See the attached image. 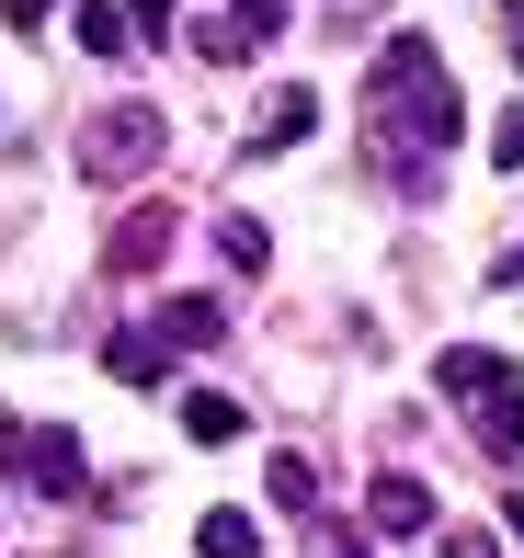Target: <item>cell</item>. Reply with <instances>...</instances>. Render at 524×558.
<instances>
[{"instance_id": "6da1fadb", "label": "cell", "mask_w": 524, "mask_h": 558, "mask_svg": "<svg viewBox=\"0 0 524 558\" xmlns=\"http://www.w3.org/2000/svg\"><path fill=\"white\" fill-rule=\"evenodd\" d=\"M434 388L456 399L467 422H479V445H490V456H524V365H513V353H490V342H456V353L434 365Z\"/></svg>"}, {"instance_id": "7a4b0ae2", "label": "cell", "mask_w": 524, "mask_h": 558, "mask_svg": "<svg viewBox=\"0 0 524 558\" xmlns=\"http://www.w3.org/2000/svg\"><path fill=\"white\" fill-rule=\"evenodd\" d=\"M388 114L411 125V137H434V148L467 125V114H456V81H444V58H434L422 35H399L388 58H377V125H388Z\"/></svg>"}, {"instance_id": "3957f363", "label": "cell", "mask_w": 524, "mask_h": 558, "mask_svg": "<svg viewBox=\"0 0 524 558\" xmlns=\"http://www.w3.org/2000/svg\"><path fill=\"white\" fill-rule=\"evenodd\" d=\"M0 468H12L35 501H81V490H92L81 434H58V422H0Z\"/></svg>"}, {"instance_id": "277c9868", "label": "cell", "mask_w": 524, "mask_h": 558, "mask_svg": "<svg viewBox=\"0 0 524 558\" xmlns=\"http://www.w3.org/2000/svg\"><path fill=\"white\" fill-rule=\"evenodd\" d=\"M148 160H160V114L148 104H103L81 125V171L92 183H126V171H148Z\"/></svg>"}, {"instance_id": "5b68a950", "label": "cell", "mask_w": 524, "mask_h": 558, "mask_svg": "<svg viewBox=\"0 0 524 558\" xmlns=\"http://www.w3.org/2000/svg\"><path fill=\"white\" fill-rule=\"evenodd\" d=\"M365 513H377V536H422V524H434V490H422L411 468H377V490H365Z\"/></svg>"}, {"instance_id": "8992f818", "label": "cell", "mask_w": 524, "mask_h": 558, "mask_svg": "<svg viewBox=\"0 0 524 558\" xmlns=\"http://www.w3.org/2000/svg\"><path fill=\"white\" fill-rule=\"evenodd\" d=\"M171 422H183L194 445H240V422H252V411H240L229 388H183V399H171Z\"/></svg>"}, {"instance_id": "52a82bcc", "label": "cell", "mask_w": 524, "mask_h": 558, "mask_svg": "<svg viewBox=\"0 0 524 558\" xmlns=\"http://www.w3.org/2000/svg\"><path fill=\"white\" fill-rule=\"evenodd\" d=\"M171 228H183L171 206H137L126 228H114V274H148V263H160V251H171Z\"/></svg>"}, {"instance_id": "ba28073f", "label": "cell", "mask_w": 524, "mask_h": 558, "mask_svg": "<svg viewBox=\"0 0 524 558\" xmlns=\"http://www.w3.org/2000/svg\"><path fill=\"white\" fill-rule=\"evenodd\" d=\"M103 365L126 376V388H160V376H171V342H160V331H114V342H103Z\"/></svg>"}, {"instance_id": "9c48e42d", "label": "cell", "mask_w": 524, "mask_h": 558, "mask_svg": "<svg viewBox=\"0 0 524 558\" xmlns=\"http://www.w3.org/2000/svg\"><path fill=\"white\" fill-rule=\"evenodd\" d=\"M160 342L171 353H206L217 342V308H206V296H171V308H160Z\"/></svg>"}, {"instance_id": "30bf717a", "label": "cell", "mask_w": 524, "mask_h": 558, "mask_svg": "<svg viewBox=\"0 0 524 558\" xmlns=\"http://www.w3.org/2000/svg\"><path fill=\"white\" fill-rule=\"evenodd\" d=\"M296 137H319V92H285V104L263 114V148H296Z\"/></svg>"}, {"instance_id": "8fae6325", "label": "cell", "mask_w": 524, "mask_h": 558, "mask_svg": "<svg viewBox=\"0 0 524 558\" xmlns=\"http://www.w3.org/2000/svg\"><path fill=\"white\" fill-rule=\"evenodd\" d=\"M194 547H206V558H263L252 513H206V524H194Z\"/></svg>"}, {"instance_id": "7c38bea8", "label": "cell", "mask_w": 524, "mask_h": 558, "mask_svg": "<svg viewBox=\"0 0 524 558\" xmlns=\"http://www.w3.org/2000/svg\"><path fill=\"white\" fill-rule=\"evenodd\" d=\"M69 35H81L92 58H114V46H126V12H114V0H81V12H69Z\"/></svg>"}, {"instance_id": "4fadbf2b", "label": "cell", "mask_w": 524, "mask_h": 558, "mask_svg": "<svg viewBox=\"0 0 524 558\" xmlns=\"http://www.w3.org/2000/svg\"><path fill=\"white\" fill-rule=\"evenodd\" d=\"M263 490L285 501V513H308V501H319V468H308V456H273V468H263Z\"/></svg>"}, {"instance_id": "5bb4252c", "label": "cell", "mask_w": 524, "mask_h": 558, "mask_svg": "<svg viewBox=\"0 0 524 558\" xmlns=\"http://www.w3.org/2000/svg\"><path fill=\"white\" fill-rule=\"evenodd\" d=\"M217 251H229V263H240V274H252V263H263V251H273V240H263V217H229V228H217Z\"/></svg>"}, {"instance_id": "9a60e30c", "label": "cell", "mask_w": 524, "mask_h": 558, "mask_svg": "<svg viewBox=\"0 0 524 558\" xmlns=\"http://www.w3.org/2000/svg\"><path fill=\"white\" fill-rule=\"evenodd\" d=\"M490 160H502V171H524V114H502V125H490Z\"/></svg>"}, {"instance_id": "2e32d148", "label": "cell", "mask_w": 524, "mask_h": 558, "mask_svg": "<svg viewBox=\"0 0 524 558\" xmlns=\"http://www.w3.org/2000/svg\"><path fill=\"white\" fill-rule=\"evenodd\" d=\"M444 558H502V547H490V524H456V536H444Z\"/></svg>"}, {"instance_id": "e0dca14e", "label": "cell", "mask_w": 524, "mask_h": 558, "mask_svg": "<svg viewBox=\"0 0 524 558\" xmlns=\"http://www.w3.org/2000/svg\"><path fill=\"white\" fill-rule=\"evenodd\" d=\"M46 12H58V0H0V23H12V35H35Z\"/></svg>"}, {"instance_id": "ac0fdd59", "label": "cell", "mask_w": 524, "mask_h": 558, "mask_svg": "<svg viewBox=\"0 0 524 558\" xmlns=\"http://www.w3.org/2000/svg\"><path fill=\"white\" fill-rule=\"evenodd\" d=\"M171 12H183V0H126V23H171Z\"/></svg>"}, {"instance_id": "d6986e66", "label": "cell", "mask_w": 524, "mask_h": 558, "mask_svg": "<svg viewBox=\"0 0 524 558\" xmlns=\"http://www.w3.org/2000/svg\"><path fill=\"white\" fill-rule=\"evenodd\" d=\"M513 536H524V490H513Z\"/></svg>"}]
</instances>
